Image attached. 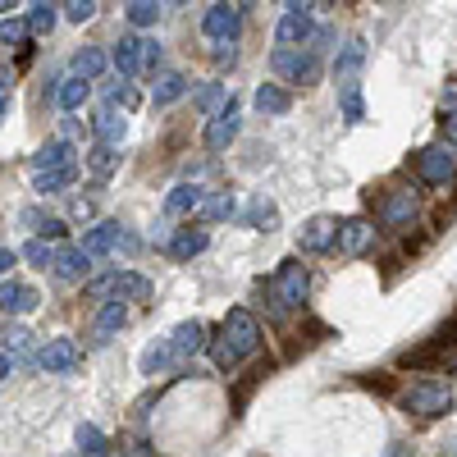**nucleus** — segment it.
<instances>
[{
    "label": "nucleus",
    "instance_id": "1",
    "mask_svg": "<svg viewBox=\"0 0 457 457\" xmlns=\"http://www.w3.org/2000/svg\"><path fill=\"white\" fill-rule=\"evenodd\" d=\"M256 348H261V320H256L247 307H234V312L224 316L215 343H211L215 366H220V370H238L247 357H256Z\"/></svg>",
    "mask_w": 457,
    "mask_h": 457
},
{
    "label": "nucleus",
    "instance_id": "2",
    "mask_svg": "<svg viewBox=\"0 0 457 457\" xmlns=\"http://www.w3.org/2000/svg\"><path fill=\"white\" fill-rule=\"evenodd\" d=\"M307 293H312V275H307V265L302 261H284L275 279L265 284V297H270V316H288V312H302L307 307Z\"/></svg>",
    "mask_w": 457,
    "mask_h": 457
},
{
    "label": "nucleus",
    "instance_id": "3",
    "mask_svg": "<svg viewBox=\"0 0 457 457\" xmlns=\"http://www.w3.org/2000/svg\"><path fill=\"white\" fill-rule=\"evenodd\" d=\"M375 202V224L389 228V234H403V228L416 224L421 215V197H416V187H385V193H366Z\"/></svg>",
    "mask_w": 457,
    "mask_h": 457
},
{
    "label": "nucleus",
    "instance_id": "4",
    "mask_svg": "<svg viewBox=\"0 0 457 457\" xmlns=\"http://www.w3.org/2000/svg\"><path fill=\"white\" fill-rule=\"evenodd\" d=\"M398 407H403L407 416H421V421L448 416V411H453V385H444V379H416L411 389L398 394Z\"/></svg>",
    "mask_w": 457,
    "mask_h": 457
},
{
    "label": "nucleus",
    "instance_id": "5",
    "mask_svg": "<svg viewBox=\"0 0 457 457\" xmlns=\"http://www.w3.org/2000/svg\"><path fill=\"white\" fill-rule=\"evenodd\" d=\"M87 297H110V302H146L151 297V279L137 270H114L105 279H96L87 288Z\"/></svg>",
    "mask_w": 457,
    "mask_h": 457
},
{
    "label": "nucleus",
    "instance_id": "6",
    "mask_svg": "<svg viewBox=\"0 0 457 457\" xmlns=\"http://www.w3.org/2000/svg\"><path fill=\"white\" fill-rule=\"evenodd\" d=\"M37 366H42L46 375H73L83 366V353H79V343L73 338H51L42 353H37Z\"/></svg>",
    "mask_w": 457,
    "mask_h": 457
},
{
    "label": "nucleus",
    "instance_id": "7",
    "mask_svg": "<svg viewBox=\"0 0 457 457\" xmlns=\"http://www.w3.org/2000/svg\"><path fill=\"white\" fill-rule=\"evenodd\" d=\"M375 220H366V215H353V220H343L338 224V252L343 256H366L370 247H375Z\"/></svg>",
    "mask_w": 457,
    "mask_h": 457
},
{
    "label": "nucleus",
    "instance_id": "8",
    "mask_svg": "<svg viewBox=\"0 0 457 457\" xmlns=\"http://www.w3.org/2000/svg\"><path fill=\"white\" fill-rule=\"evenodd\" d=\"M297 247L307 256H320V252L338 247V220H329V215L307 220V224H302V234H297Z\"/></svg>",
    "mask_w": 457,
    "mask_h": 457
},
{
    "label": "nucleus",
    "instance_id": "9",
    "mask_svg": "<svg viewBox=\"0 0 457 457\" xmlns=\"http://www.w3.org/2000/svg\"><path fill=\"white\" fill-rule=\"evenodd\" d=\"M453 174H457V165H453L448 151H439V146H430V151L416 156V179H421L426 187H448Z\"/></svg>",
    "mask_w": 457,
    "mask_h": 457
},
{
    "label": "nucleus",
    "instance_id": "10",
    "mask_svg": "<svg viewBox=\"0 0 457 457\" xmlns=\"http://www.w3.org/2000/svg\"><path fill=\"white\" fill-rule=\"evenodd\" d=\"M165 343H170V357H174V366H183L187 357H197V353L206 348V325H202V320H183V325H179V329H174Z\"/></svg>",
    "mask_w": 457,
    "mask_h": 457
},
{
    "label": "nucleus",
    "instance_id": "11",
    "mask_svg": "<svg viewBox=\"0 0 457 457\" xmlns=\"http://www.w3.org/2000/svg\"><path fill=\"white\" fill-rule=\"evenodd\" d=\"M37 288L32 284H19V279H0V312L5 316H28V312H37Z\"/></svg>",
    "mask_w": 457,
    "mask_h": 457
},
{
    "label": "nucleus",
    "instance_id": "12",
    "mask_svg": "<svg viewBox=\"0 0 457 457\" xmlns=\"http://www.w3.org/2000/svg\"><path fill=\"white\" fill-rule=\"evenodd\" d=\"M55 275L64 279V284H79V279H87V270H92V256L83 252V247H64V252H55Z\"/></svg>",
    "mask_w": 457,
    "mask_h": 457
},
{
    "label": "nucleus",
    "instance_id": "13",
    "mask_svg": "<svg viewBox=\"0 0 457 457\" xmlns=\"http://www.w3.org/2000/svg\"><path fill=\"white\" fill-rule=\"evenodd\" d=\"M120 228L124 224H114V220H105V224H96V228H87L83 234V252L96 261V256H110L114 252V243H120Z\"/></svg>",
    "mask_w": 457,
    "mask_h": 457
},
{
    "label": "nucleus",
    "instance_id": "14",
    "mask_svg": "<svg viewBox=\"0 0 457 457\" xmlns=\"http://www.w3.org/2000/svg\"><path fill=\"white\" fill-rule=\"evenodd\" d=\"M270 370H275V361L265 357V361H256V366H252V370L238 379V385H234V411H238V416H243V407L252 403V394L265 385V375H270Z\"/></svg>",
    "mask_w": 457,
    "mask_h": 457
},
{
    "label": "nucleus",
    "instance_id": "15",
    "mask_svg": "<svg viewBox=\"0 0 457 457\" xmlns=\"http://www.w3.org/2000/svg\"><path fill=\"white\" fill-rule=\"evenodd\" d=\"M206 243H211V234H206V228L187 224V228H179V234L170 238V256H179V261H193L197 252H206Z\"/></svg>",
    "mask_w": 457,
    "mask_h": 457
},
{
    "label": "nucleus",
    "instance_id": "16",
    "mask_svg": "<svg viewBox=\"0 0 457 457\" xmlns=\"http://www.w3.org/2000/svg\"><path fill=\"white\" fill-rule=\"evenodd\" d=\"M202 202H206V193H202L197 183H179L174 193L165 197V215H197Z\"/></svg>",
    "mask_w": 457,
    "mask_h": 457
},
{
    "label": "nucleus",
    "instance_id": "17",
    "mask_svg": "<svg viewBox=\"0 0 457 457\" xmlns=\"http://www.w3.org/2000/svg\"><path fill=\"white\" fill-rule=\"evenodd\" d=\"M124 325H129V307H124V302H105L101 316H96V343H110Z\"/></svg>",
    "mask_w": 457,
    "mask_h": 457
},
{
    "label": "nucleus",
    "instance_id": "18",
    "mask_svg": "<svg viewBox=\"0 0 457 457\" xmlns=\"http://www.w3.org/2000/svg\"><path fill=\"white\" fill-rule=\"evenodd\" d=\"M46 170H73V156H69L64 142H46L37 151V174H46Z\"/></svg>",
    "mask_w": 457,
    "mask_h": 457
},
{
    "label": "nucleus",
    "instance_id": "19",
    "mask_svg": "<svg viewBox=\"0 0 457 457\" xmlns=\"http://www.w3.org/2000/svg\"><path fill=\"white\" fill-rule=\"evenodd\" d=\"M234 211H238V197L234 193H206V202H202V220H234Z\"/></svg>",
    "mask_w": 457,
    "mask_h": 457
},
{
    "label": "nucleus",
    "instance_id": "20",
    "mask_svg": "<svg viewBox=\"0 0 457 457\" xmlns=\"http://www.w3.org/2000/svg\"><path fill=\"white\" fill-rule=\"evenodd\" d=\"M439 361H444V357L430 348V343H421V348H407V353L398 357V366H403V370H435Z\"/></svg>",
    "mask_w": 457,
    "mask_h": 457
},
{
    "label": "nucleus",
    "instance_id": "21",
    "mask_svg": "<svg viewBox=\"0 0 457 457\" xmlns=\"http://www.w3.org/2000/svg\"><path fill=\"white\" fill-rule=\"evenodd\" d=\"M234 133H238V120H234V114H220V120L206 129V146L211 151H224L228 142H234Z\"/></svg>",
    "mask_w": 457,
    "mask_h": 457
},
{
    "label": "nucleus",
    "instance_id": "22",
    "mask_svg": "<svg viewBox=\"0 0 457 457\" xmlns=\"http://www.w3.org/2000/svg\"><path fill=\"white\" fill-rule=\"evenodd\" d=\"M79 453L83 457H110V439L96 426H79Z\"/></svg>",
    "mask_w": 457,
    "mask_h": 457
},
{
    "label": "nucleus",
    "instance_id": "23",
    "mask_svg": "<svg viewBox=\"0 0 457 457\" xmlns=\"http://www.w3.org/2000/svg\"><path fill=\"white\" fill-rule=\"evenodd\" d=\"M165 366H174V357H170V343L161 338V343H151V348L142 353V375H161Z\"/></svg>",
    "mask_w": 457,
    "mask_h": 457
},
{
    "label": "nucleus",
    "instance_id": "24",
    "mask_svg": "<svg viewBox=\"0 0 457 457\" xmlns=\"http://www.w3.org/2000/svg\"><path fill=\"white\" fill-rule=\"evenodd\" d=\"M69 179H73V170H46V174H37V193H60V187H69Z\"/></svg>",
    "mask_w": 457,
    "mask_h": 457
},
{
    "label": "nucleus",
    "instance_id": "25",
    "mask_svg": "<svg viewBox=\"0 0 457 457\" xmlns=\"http://www.w3.org/2000/svg\"><path fill=\"white\" fill-rule=\"evenodd\" d=\"M252 224H261L265 234H270V228L279 224V211H275V202H265V197H256V202H252Z\"/></svg>",
    "mask_w": 457,
    "mask_h": 457
},
{
    "label": "nucleus",
    "instance_id": "26",
    "mask_svg": "<svg viewBox=\"0 0 457 457\" xmlns=\"http://www.w3.org/2000/svg\"><path fill=\"white\" fill-rule=\"evenodd\" d=\"M87 165H92L96 179H110V174H114V151H110V146H96L92 156H87Z\"/></svg>",
    "mask_w": 457,
    "mask_h": 457
},
{
    "label": "nucleus",
    "instance_id": "27",
    "mask_svg": "<svg viewBox=\"0 0 457 457\" xmlns=\"http://www.w3.org/2000/svg\"><path fill=\"white\" fill-rule=\"evenodd\" d=\"M23 256H28L32 265H42V270H46V265L55 261V252H51V243H46V238H32V243L23 247Z\"/></svg>",
    "mask_w": 457,
    "mask_h": 457
},
{
    "label": "nucleus",
    "instance_id": "28",
    "mask_svg": "<svg viewBox=\"0 0 457 457\" xmlns=\"http://www.w3.org/2000/svg\"><path fill=\"white\" fill-rule=\"evenodd\" d=\"M357 385L370 389V394H394V379L385 370H370V375H357Z\"/></svg>",
    "mask_w": 457,
    "mask_h": 457
},
{
    "label": "nucleus",
    "instance_id": "29",
    "mask_svg": "<svg viewBox=\"0 0 457 457\" xmlns=\"http://www.w3.org/2000/svg\"><path fill=\"white\" fill-rule=\"evenodd\" d=\"M0 338H5V353H28V338H32V334H28L23 325H10Z\"/></svg>",
    "mask_w": 457,
    "mask_h": 457
},
{
    "label": "nucleus",
    "instance_id": "30",
    "mask_svg": "<svg viewBox=\"0 0 457 457\" xmlns=\"http://www.w3.org/2000/svg\"><path fill=\"white\" fill-rule=\"evenodd\" d=\"M256 101H261V110H284V105H288V96H284V92H275V87H261V96H256Z\"/></svg>",
    "mask_w": 457,
    "mask_h": 457
},
{
    "label": "nucleus",
    "instance_id": "31",
    "mask_svg": "<svg viewBox=\"0 0 457 457\" xmlns=\"http://www.w3.org/2000/svg\"><path fill=\"white\" fill-rule=\"evenodd\" d=\"M101 137H105V142H120V137H124V120L105 114V120H101Z\"/></svg>",
    "mask_w": 457,
    "mask_h": 457
},
{
    "label": "nucleus",
    "instance_id": "32",
    "mask_svg": "<svg viewBox=\"0 0 457 457\" xmlns=\"http://www.w3.org/2000/svg\"><path fill=\"white\" fill-rule=\"evenodd\" d=\"M42 238H64V220H55V215H46V224L37 228Z\"/></svg>",
    "mask_w": 457,
    "mask_h": 457
},
{
    "label": "nucleus",
    "instance_id": "33",
    "mask_svg": "<svg viewBox=\"0 0 457 457\" xmlns=\"http://www.w3.org/2000/svg\"><path fill=\"white\" fill-rule=\"evenodd\" d=\"M83 96H87L83 83H69V87H64V105H83Z\"/></svg>",
    "mask_w": 457,
    "mask_h": 457
},
{
    "label": "nucleus",
    "instance_id": "34",
    "mask_svg": "<svg viewBox=\"0 0 457 457\" xmlns=\"http://www.w3.org/2000/svg\"><path fill=\"white\" fill-rule=\"evenodd\" d=\"M73 215H79V220H92V215H96L92 197H73Z\"/></svg>",
    "mask_w": 457,
    "mask_h": 457
},
{
    "label": "nucleus",
    "instance_id": "35",
    "mask_svg": "<svg viewBox=\"0 0 457 457\" xmlns=\"http://www.w3.org/2000/svg\"><path fill=\"white\" fill-rule=\"evenodd\" d=\"M92 14V0H73V19H87Z\"/></svg>",
    "mask_w": 457,
    "mask_h": 457
},
{
    "label": "nucleus",
    "instance_id": "36",
    "mask_svg": "<svg viewBox=\"0 0 457 457\" xmlns=\"http://www.w3.org/2000/svg\"><path fill=\"white\" fill-rule=\"evenodd\" d=\"M10 265H14V252H10V247H0V275H5Z\"/></svg>",
    "mask_w": 457,
    "mask_h": 457
},
{
    "label": "nucleus",
    "instance_id": "37",
    "mask_svg": "<svg viewBox=\"0 0 457 457\" xmlns=\"http://www.w3.org/2000/svg\"><path fill=\"white\" fill-rule=\"evenodd\" d=\"M5 375H14V361H10V353H0V379Z\"/></svg>",
    "mask_w": 457,
    "mask_h": 457
},
{
    "label": "nucleus",
    "instance_id": "38",
    "mask_svg": "<svg viewBox=\"0 0 457 457\" xmlns=\"http://www.w3.org/2000/svg\"><path fill=\"white\" fill-rule=\"evenodd\" d=\"M385 457H411V448H407V444H389V453H385Z\"/></svg>",
    "mask_w": 457,
    "mask_h": 457
},
{
    "label": "nucleus",
    "instance_id": "39",
    "mask_svg": "<svg viewBox=\"0 0 457 457\" xmlns=\"http://www.w3.org/2000/svg\"><path fill=\"white\" fill-rule=\"evenodd\" d=\"M444 133H448V137L457 142V114H448V120H444Z\"/></svg>",
    "mask_w": 457,
    "mask_h": 457
}]
</instances>
